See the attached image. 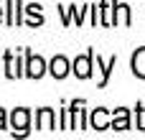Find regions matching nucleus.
Returning <instances> with one entry per match:
<instances>
[{
  "label": "nucleus",
  "instance_id": "nucleus-1",
  "mask_svg": "<svg viewBox=\"0 0 145 140\" xmlns=\"http://www.w3.org/2000/svg\"><path fill=\"white\" fill-rule=\"evenodd\" d=\"M74 71H76V77H82V79L89 77V71H92V51H89L87 56H79V59L74 61Z\"/></svg>",
  "mask_w": 145,
  "mask_h": 140
},
{
  "label": "nucleus",
  "instance_id": "nucleus-2",
  "mask_svg": "<svg viewBox=\"0 0 145 140\" xmlns=\"http://www.w3.org/2000/svg\"><path fill=\"white\" fill-rule=\"evenodd\" d=\"M10 120H13V128H18V135H23L28 128V110H15Z\"/></svg>",
  "mask_w": 145,
  "mask_h": 140
},
{
  "label": "nucleus",
  "instance_id": "nucleus-3",
  "mask_svg": "<svg viewBox=\"0 0 145 140\" xmlns=\"http://www.w3.org/2000/svg\"><path fill=\"white\" fill-rule=\"evenodd\" d=\"M43 74V59L41 56H28V77H41Z\"/></svg>",
  "mask_w": 145,
  "mask_h": 140
},
{
  "label": "nucleus",
  "instance_id": "nucleus-4",
  "mask_svg": "<svg viewBox=\"0 0 145 140\" xmlns=\"http://www.w3.org/2000/svg\"><path fill=\"white\" fill-rule=\"evenodd\" d=\"M66 71H69V64H66V59H64V56H56V59L51 61V74H54L56 79H61Z\"/></svg>",
  "mask_w": 145,
  "mask_h": 140
},
{
  "label": "nucleus",
  "instance_id": "nucleus-5",
  "mask_svg": "<svg viewBox=\"0 0 145 140\" xmlns=\"http://www.w3.org/2000/svg\"><path fill=\"white\" fill-rule=\"evenodd\" d=\"M133 71L145 79V48H138V54L133 56Z\"/></svg>",
  "mask_w": 145,
  "mask_h": 140
},
{
  "label": "nucleus",
  "instance_id": "nucleus-6",
  "mask_svg": "<svg viewBox=\"0 0 145 140\" xmlns=\"http://www.w3.org/2000/svg\"><path fill=\"white\" fill-rule=\"evenodd\" d=\"M92 125H94V130H107V112L105 110H94L92 112Z\"/></svg>",
  "mask_w": 145,
  "mask_h": 140
},
{
  "label": "nucleus",
  "instance_id": "nucleus-7",
  "mask_svg": "<svg viewBox=\"0 0 145 140\" xmlns=\"http://www.w3.org/2000/svg\"><path fill=\"white\" fill-rule=\"evenodd\" d=\"M38 128H41V130H54V112H51V110H41V115H38Z\"/></svg>",
  "mask_w": 145,
  "mask_h": 140
},
{
  "label": "nucleus",
  "instance_id": "nucleus-8",
  "mask_svg": "<svg viewBox=\"0 0 145 140\" xmlns=\"http://www.w3.org/2000/svg\"><path fill=\"white\" fill-rule=\"evenodd\" d=\"M127 110H117L115 112V120H112V128L115 130H127Z\"/></svg>",
  "mask_w": 145,
  "mask_h": 140
},
{
  "label": "nucleus",
  "instance_id": "nucleus-9",
  "mask_svg": "<svg viewBox=\"0 0 145 140\" xmlns=\"http://www.w3.org/2000/svg\"><path fill=\"white\" fill-rule=\"evenodd\" d=\"M5 61H8V77H13V79H15L20 71H18V64L13 61V54H5Z\"/></svg>",
  "mask_w": 145,
  "mask_h": 140
},
{
  "label": "nucleus",
  "instance_id": "nucleus-10",
  "mask_svg": "<svg viewBox=\"0 0 145 140\" xmlns=\"http://www.w3.org/2000/svg\"><path fill=\"white\" fill-rule=\"evenodd\" d=\"M38 8H41V5H36V3H33V5H28V15H31V23H36V26L41 23V15H38Z\"/></svg>",
  "mask_w": 145,
  "mask_h": 140
},
{
  "label": "nucleus",
  "instance_id": "nucleus-11",
  "mask_svg": "<svg viewBox=\"0 0 145 140\" xmlns=\"http://www.w3.org/2000/svg\"><path fill=\"white\" fill-rule=\"evenodd\" d=\"M117 8H120V20L127 26V23H130V10H127V5H117Z\"/></svg>",
  "mask_w": 145,
  "mask_h": 140
},
{
  "label": "nucleus",
  "instance_id": "nucleus-12",
  "mask_svg": "<svg viewBox=\"0 0 145 140\" xmlns=\"http://www.w3.org/2000/svg\"><path fill=\"white\" fill-rule=\"evenodd\" d=\"M5 128V115H3V110H0V130Z\"/></svg>",
  "mask_w": 145,
  "mask_h": 140
},
{
  "label": "nucleus",
  "instance_id": "nucleus-13",
  "mask_svg": "<svg viewBox=\"0 0 145 140\" xmlns=\"http://www.w3.org/2000/svg\"><path fill=\"white\" fill-rule=\"evenodd\" d=\"M140 125H143V130H145V112H143V120H140Z\"/></svg>",
  "mask_w": 145,
  "mask_h": 140
},
{
  "label": "nucleus",
  "instance_id": "nucleus-14",
  "mask_svg": "<svg viewBox=\"0 0 145 140\" xmlns=\"http://www.w3.org/2000/svg\"><path fill=\"white\" fill-rule=\"evenodd\" d=\"M0 15H3V8H0Z\"/></svg>",
  "mask_w": 145,
  "mask_h": 140
}]
</instances>
